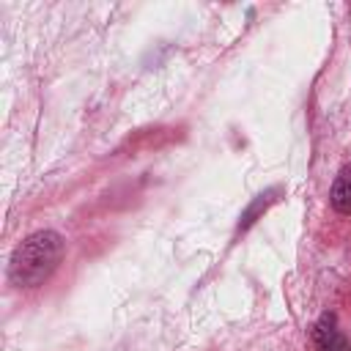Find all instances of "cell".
I'll use <instances>...</instances> for the list:
<instances>
[{"instance_id":"cell-3","label":"cell","mask_w":351,"mask_h":351,"mask_svg":"<svg viewBox=\"0 0 351 351\" xmlns=\"http://www.w3.org/2000/svg\"><path fill=\"white\" fill-rule=\"evenodd\" d=\"M329 200H332V208H335L337 214L351 217V165H343L340 173L335 176Z\"/></svg>"},{"instance_id":"cell-1","label":"cell","mask_w":351,"mask_h":351,"mask_svg":"<svg viewBox=\"0 0 351 351\" xmlns=\"http://www.w3.org/2000/svg\"><path fill=\"white\" fill-rule=\"evenodd\" d=\"M63 239L55 230H36L30 233L11 255L8 277L19 288H36L41 285L60 263L63 258Z\"/></svg>"},{"instance_id":"cell-2","label":"cell","mask_w":351,"mask_h":351,"mask_svg":"<svg viewBox=\"0 0 351 351\" xmlns=\"http://www.w3.org/2000/svg\"><path fill=\"white\" fill-rule=\"evenodd\" d=\"M313 340H315L318 351H348V340L335 326V315L318 318V324L313 326Z\"/></svg>"}]
</instances>
